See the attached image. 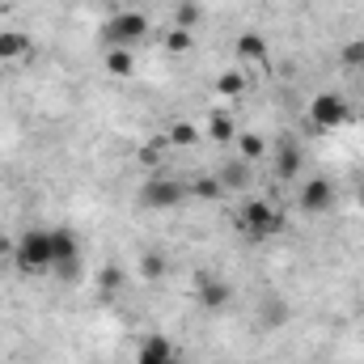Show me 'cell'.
Segmentation results:
<instances>
[{"label": "cell", "instance_id": "15", "mask_svg": "<svg viewBox=\"0 0 364 364\" xmlns=\"http://www.w3.org/2000/svg\"><path fill=\"white\" fill-rule=\"evenodd\" d=\"M186 195H195V199H220L225 195V186H220V178L216 174H195V178L186 182Z\"/></svg>", "mask_w": 364, "mask_h": 364}, {"label": "cell", "instance_id": "13", "mask_svg": "<svg viewBox=\"0 0 364 364\" xmlns=\"http://www.w3.org/2000/svg\"><path fill=\"white\" fill-rule=\"evenodd\" d=\"M166 153H170V140L166 136H157V140H149V144H140V153H136V161L144 166V170H161V161H166Z\"/></svg>", "mask_w": 364, "mask_h": 364}, {"label": "cell", "instance_id": "16", "mask_svg": "<svg viewBox=\"0 0 364 364\" xmlns=\"http://www.w3.org/2000/svg\"><path fill=\"white\" fill-rule=\"evenodd\" d=\"M208 136H212L216 144H229V140H237V127H233V119H229L225 110H212V114H208Z\"/></svg>", "mask_w": 364, "mask_h": 364}, {"label": "cell", "instance_id": "25", "mask_svg": "<svg viewBox=\"0 0 364 364\" xmlns=\"http://www.w3.org/2000/svg\"><path fill=\"white\" fill-rule=\"evenodd\" d=\"M195 21H199V4H191V0H186V4H178V9H174V26L191 30Z\"/></svg>", "mask_w": 364, "mask_h": 364}, {"label": "cell", "instance_id": "10", "mask_svg": "<svg viewBox=\"0 0 364 364\" xmlns=\"http://www.w3.org/2000/svg\"><path fill=\"white\" fill-rule=\"evenodd\" d=\"M34 55V38L26 30H0V64H26Z\"/></svg>", "mask_w": 364, "mask_h": 364}, {"label": "cell", "instance_id": "14", "mask_svg": "<svg viewBox=\"0 0 364 364\" xmlns=\"http://www.w3.org/2000/svg\"><path fill=\"white\" fill-rule=\"evenodd\" d=\"M106 73H110V77H119V81H127V77L136 73L132 51H127V47H110V51H106Z\"/></svg>", "mask_w": 364, "mask_h": 364}, {"label": "cell", "instance_id": "24", "mask_svg": "<svg viewBox=\"0 0 364 364\" xmlns=\"http://www.w3.org/2000/svg\"><path fill=\"white\" fill-rule=\"evenodd\" d=\"M263 318H267V326L288 322V305H284V296H267V309H263Z\"/></svg>", "mask_w": 364, "mask_h": 364}, {"label": "cell", "instance_id": "7", "mask_svg": "<svg viewBox=\"0 0 364 364\" xmlns=\"http://www.w3.org/2000/svg\"><path fill=\"white\" fill-rule=\"evenodd\" d=\"M335 182L331 178H309L301 186V195H296V208L305 212V216H326L331 208H335Z\"/></svg>", "mask_w": 364, "mask_h": 364}, {"label": "cell", "instance_id": "12", "mask_svg": "<svg viewBox=\"0 0 364 364\" xmlns=\"http://www.w3.org/2000/svg\"><path fill=\"white\" fill-rule=\"evenodd\" d=\"M301 166H305L301 149H296L292 140H279V144H275V174H279L284 182H292L296 174H301Z\"/></svg>", "mask_w": 364, "mask_h": 364}, {"label": "cell", "instance_id": "6", "mask_svg": "<svg viewBox=\"0 0 364 364\" xmlns=\"http://www.w3.org/2000/svg\"><path fill=\"white\" fill-rule=\"evenodd\" d=\"M136 199L144 208H153V212H170V208H178L182 199H186V182L170 178V174H149V182L140 186Z\"/></svg>", "mask_w": 364, "mask_h": 364}, {"label": "cell", "instance_id": "21", "mask_svg": "<svg viewBox=\"0 0 364 364\" xmlns=\"http://www.w3.org/2000/svg\"><path fill=\"white\" fill-rule=\"evenodd\" d=\"M216 178H220V186H229V191H242V186H246V161H233V166H225Z\"/></svg>", "mask_w": 364, "mask_h": 364}, {"label": "cell", "instance_id": "9", "mask_svg": "<svg viewBox=\"0 0 364 364\" xmlns=\"http://www.w3.org/2000/svg\"><path fill=\"white\" fill-rule=\"evenodd\" d=\"M195 296H199L203 309H225L233 301V284L220 279V275H212V272H199L195 275Z\"/></svg>", "mask_w": 364, "mask_h": 364}, {"label": "cell", "instance_id": "28", "mask_svg": "<svg viewBox=\"0 0 364 364\" xmlns=\"http://www.w3.org/2000/svg\"><path fill=\"white\" fill-rule=\"evenodd\" d=\"M360 77H364V68H360Z\"/></svg>", "mask_w": 364, "mask_h": 364}, {"label": "cell", "instance_id": "20", "mask_svg": "<svg viewBox=\"0 0 364 364\" xmlns=\"http://www.w3.org/2000/svg\"><path fill=\"white\" fill-rule=\"evenodd\" d=\"M140 275H144L149 284H157V279L166 275V255H161V250H144V255H140Z\"/></svg>", "mask_w": 364, "mask_h": 364}, {"label": "cell", "instance_id": "22", "mask_svg": "<svg viewBox=\"0 0 364 364\" xmlns=\"http://www.w3.org/2000/svg\"><path fill=\"white\" fill-rule=\"evenodd\" d=\"M191 47H195L191 30H182V26H174V30L166 34V51H170V55H182V51H191Z\"/></svg>", "mask_w": 364, "mask_h": 364}, {"label": "cell", "instance_id": "11", "mask_svg": "<svg viewBox=\"0 0 364 364\" xmlns=\"http://www.w3.org/2000/svg\"><path fill=\"white\" fill-rule=\"evenodd\" d=\"M136 364H178L174 360V343L166 335H144L140 352H136Z\"/></svg>", "mask_w": 364, "mask_h": 364}, {"label": "cell", "instance_id": "2", "mask_svg": "<svg viewBox=\"0 0 364 364\" xmlns=\"http://www.w3.org/2000/svg\"><path fill=\"white\" fill-rule=\"evenodd\" d=\"M13 263L21 275H51V229H26L13 242Z\"/></svg>", "mask_w": 364, "mask_h": 364}, {"label": "cell", "instance_id": "18", "mask_svg": "<svg viewBox=\"0 0 364 364\" xmlns=\"http://www.w3.org/2000/svg\"><path fill=\"white\" fill-rule=\"evenodd\" d=\"M246 85H250V81H246V73H242V68H229V73H220V77H216V93H220V97H237Z\"/></svg>", "mask_w": 364, "mask_h": 364}, {"label": "cell", "instance_id": "23", "mask_svg": "<svg viewBox=\"0 0 364 364\" xmlns=\"http://www.w3.org/2000/svg\"><path fill=\"white\" fill-rule=\"evenodd\" d=\"M339 60H343V68H364V38H352V43H343V51H339Z\"/></svg>", "mask_w": 364, "mask_h": 364}, {"label": "cell", "instance_id": "19", "mask_svg": "<svg viewBox=\"0 0 364 364\" xmlns=\"http://www.w3.org/2000/svg\"><path fill=\"white\" fill-rule=\"evenodd\" d=\"M166 140H170V149H195V140H199V132L178 119V123H170V132H166Z\"/></svg>", "mask_w": 364, "mask_h": 364}, {"label": "cell", "instance_id": "3", "mask_svg": "<svg viewBox=\"0 0 364 364\" xmlns=\"http://www.w3.org/2000/svg\"><path fill=\"white\" fill-rule=\"evenodd\" d=\"M81 242H77V233L68 229V225H51V275L55 279H64V284H73V279H81Z\"/></svg>", "mask_w": 364, "mask_h": 364}, {"label": "cell", "instance_id": "27", "mask_svg": "<svg viewBox=\"0 0 364 364\" xmlns=\"http://www.w3.org/2000/svg\"><path fill=\"white\" fill-rule=\"evenodd\" d=\"M360 203H364V186H360Z\"/></svg>", "mask_w": 364, "mask_h": 364}, {"label": "cell", "instance_id": "5", "mask_svg": "<svg viewBox=\"0 0 364 364\" xmlns=\"http://www.w3.org/2000/svg\"><path fill=\"white\" fill-rule=\"evenodd\" d=\"M309 119H314V127H322V132H335V127H343V123H352L356 119V110H352V102L343 97V93H314L309 97Z\"/></svg>", "mask_w": 364, "mask_h": 364}, {"label": "cell", "instance_id": "1", "mask_svg": "<svg viewBox=\"0 0 364 364\" xmlns=\"http://www.w3.org/2000/svg\"><path fill=\"white\" fill-rule=\"evenodd\" d=\"M233 225L250 237V242H263V237H272V233H279L284 229V212L275 208V203H267V199H242V208H237V216H233Z\"/></svg>", "mask_w": 364, "mask_h": 364}, {"label": "cell", "instance_id": "4", "mask_svg": "<svg viewBox=\"0 0 364 364\" xmlns=\"http://www.w3.org/2000/svg\"><path fill=\"white\" fill-rule=\"evenodd\" d=\"M149 38V13H140V9H119V13H110V21H106V43L110 47H140Z\"/></svg>", "mask_w": 364, "mask_h": 364}, {"label": "cell", "instance_id": "26", "mask_svg": "<svg viewBox=\"0 0 364 364\" xmlns=\"http://www.w3.org/2000/svg\"><path fill=\"white\" fill-rule=\"evenodd\" d=\"M102 284H106V292H110V288H119V284H123V272H119V267H106Z\"/></svg>", "mask_w": 364, "mask_h": 364}, {"label": "cell", "instance_id": "17", "mask_svg": "<svg viewBox=\"0 0 364 364\" xmlns=\"http://www.w3.org/2000/svg\"><path fill=\"white\" fill-rule=\"evenodd\" d=\"M237 153H242V161H263L267 157V140L259 132H242L237 136Z\"/></svg>", "mask_w": 364, "mask_h": 364}, {"label": "cell", "instance_id": "8", "mask_svg": "<svg viewBox=\"0 0 364 364\" xmlns=\"http://www.w3.org/2000/svg\"><path fill=\"white\" fill-rule=\"evenodd\" d=\"M237 60H242L246 81H263L267 77V38L263 34H242L237 38Z\"/></svg>", "mask_w": 364, "mask_h": 364}]
</instances>
